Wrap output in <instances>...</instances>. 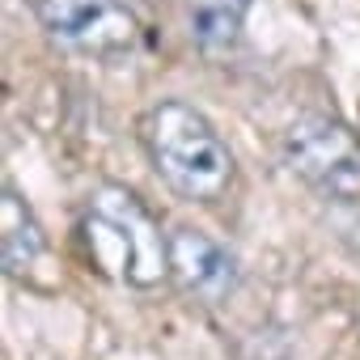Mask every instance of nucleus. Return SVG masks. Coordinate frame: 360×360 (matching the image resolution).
I'll list each match as a JSON object with an SVG mask.
<instances>
[{
    "label": "nucleus",
    "instance_id": "obj_1",
    "mask_svg": "<svg viewBox=\"0 0 360 360\" xmlns=\"http://www.w3.org/2000/svg\"><path fill=\"white\" fill-rule=\"evenodd\" d=\"M144 148L165 183L195 204H217L233 187V153L217 127L187 102H157L140 119Z\"/></svg>",
    "mask_w": 360,
    "mask_h": 360
},
{
    "label": "nucleus",
    "instance_id": "obj_2",
    "mask_svg": "<svg viewBox=\"0 0 360 360\" xmlns=\"http://www.w3.org/2000/svg\"><path fill=\"white\" fill-rule=\"evenodd\" d=\"M81 242L98 271L131 288H153L169 276V238H161V225L127 187H98L89 195Z\"/></svg>",
    "mask_w": 360,
    "mask_h": 360
},
{
    "label": "nucleus",
    "instance_id": "obj_3",
    "mask_svg": "<svg viewBox=\"0 0 360 360\" xmlns=\"http://www.w3.org/2000/svg\"><path fill=\"white\" fill-rule=\"evenodd\" d=\"M284 161L318 195L335 204H360V140L343 123L326 115H301L284 131Z\"/></svg>",
    "mask_w": 360,
    "mask_h": 360
},
{
    "label": "nucleus",
    "instance_id": "obj_4",
    "mask_svg": "<svg viewBox=\"0 0 360 360\" xmlns=\"http://www.w3.org/2000/svg\"><path fill=\"white\" fill-rule=\"evenodd\" d=\"M43 30L85 56L136 51L144 34V0H30Z\"/></svg>",
    "mask_w": 360,
    "mask_h": 360
},
{
    "label": "nucleus",
    "instance_id": "obj_5",
    "mask_svg": "<svg viewBox=\"0 0 360 360\" xmlns=\"http://www.w3.org/2000/svg\"><path fill=\"white\" fill-rule=\"evenodd\" d=\"M169 276L195 301H225L238 288L242 267L217 238L200 229H174L169 233Z\"/></svg>",
    "mask_w": 360,
    "mask_h": 360
},
{
    "label": "nucleus",
    "instance_id": "obj_6",
    "mask_svg": "<svg viewBox=\"0 0 360 360\" xmlns=\"http://www.w3.org/2000/svg\"><path fill=\"white\" fill-rule=\"evenodd\" d=\"M47 250V238H43V225L34 221V212L26 208V200L5 187L0 195V263H5L9 276H22L30 271Z\"/></svg>",
    "mask_w": 360,
    "mask_h": 360
},
{
    "label": "nucleus",
    "instance_id": "obj_7",
    "mask_svg": "<svg viewBox=\"0 0 360 360\" xmlns=\"http://www.w3.org/2000/svg\"><path fill=\"white\" fill-rule=\"evenodd\" d=\"M250 5H255V0H191V9H187V18H191V39H195L208 56H221V51L238 47Z\"/></svg>",
    "mask_w": 360,
    "mask_h": 360
}]
</instances>
